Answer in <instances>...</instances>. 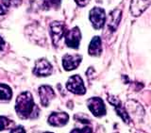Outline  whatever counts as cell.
I'll return each instance as SVG.
<instances>
[{
    "instance_id": "cell-1",
    "label": "cell",
    "mask_w": 151,
    "mask_h": 133,
    "mask_svg": "<svg viewBox=\"0 0 151 133\" xmlns=\"http://www.w3.org/2000/svg\"><path fill=\"white\" fill-rule=\"evenodd\" d=\"M15 110L19 117H21L22 119L36 117L34 112L38 114V109L33 101L32 96L28 92L22 93L20 96H18L16 98Z\"/></svg>"
},
{
    "instance_id": "cell-2",
    "label": "cell",
    "mask_w": 151,
    "mask_h": 133,
    "mask_svg": "<svg viewBox=\"0 0 151 133\" xmlns=\"http://www.w3.org/2000/svg\"><path fill=\"white\" fill-rule=\"evenodd\" d=\"M90 21L93 24V26L96 29H100L103 27L106 21V13L102 8L96 7L91 9L90 12Z\"/></svg>"
},
{
    "instance_id": "cell-3",
    "label": "cell",
    "mask_w": 151,
    "mask_h": 133,
    "mask_svg": "<svg viewBox=\"0 0 151 133\" xmlns=\"http://www.w3.org/2000/svg\"><path fill=\"white\" fill-rule=\"evenodd\" d=\"M66 88H67L68 91L75 94H80L81 96V94H84L86 93L83 80L78 75H75L69 78L67 83H66Z\"/></svg>"
},
{
    "instance_id": "cell-4",
    "label": "cell",
    "mask_w": 151,
    "mask_h": 133,
    "mask_svg": "<svg viewBox=\"0 0 151 133\" xmlns=\"http://www.w3.org/2000/svg\"><path fill=\"white\" fill-rule=\"evenodd\" d=\"M88 108L94 116L101 117L106 114V107L99 97H92L88 100Z\"/></svg>"
},
{
    "instance_id": "cell-5",
    "label": "cell",
    "mask_w": 151,
    "mask_h": 133,
    "mask_svg": "<svg viewBox=\"0 0 151 133\" xmlns=\"http://www.w3.org/2000/svg\"><path fill=\"white\" fill-rule=\"evenodd\" d=\"M65 25L63 22L55 21L51 24L50 26V32H51V38L53 41V44L55 45H58V42L65 34Z\"/></svg>"
},
{
    "instance_id": "cell-6",
    "label": "cell",
    "mask_w": 151,
    "mask_h": 133,
    "mask_svg": "<svg viewBox=\"0 0 151 133\" xmlns=\"http://www.w3.org/2000/svg\"><path fill=\"white\" fill-rule=\"evenodd\" d=\"M52 65L45 59H40L36 61L33 73L38 77H46L52 73Z\"/></svg>"
},
{
    "instance_id": "cell-7",
    "label": "cell",
    "mask_w": 151,
    "mask_h": 133,
    "mask_svg": "<svg viewBox=\"0 0 151 133\" xmlns=\"http://www.w3.org/2000/svg\"><path fill=\"white\" fill-rule=\"evenodd\" d=\"M81 39V33L78 27H74L65 34V42L69 47L77 49Z\"/></svg>"
},
{
    "instance_id": "cell-8",
    "label": "cell",
    "mask_w": 151,
    "mask_h": 133,
    "mask_svg": "<svg viewBox=\"0 0 151 133\" xmlns=\"http://www.w3.org/2000/svg\"><path fill=\"white\" fill-rule=\"evenodd\" d=\"M151 0H131L130 12L133 16H139L150 5Z\"/></svg>"
},
{
    "instance_id": "cell-9",
    "label": "cell",
    "mask_w": 151,
    "mask_h": 133,
    "mask_svg": "<svg viewBox=\"0 0 151 133\" xmlns=\"http://www.w3.org/2000/svg\"><path fill=\"white\" fill-rule=\"evenodd\" d=\"M82 60V57L79 55H65L63 59V65L66 71L74 70L79 65L80 61Z\"/></svg>"
},
{
    "instance_id": "cell-10",
    "label": "cell",
    "mask_w": 151,
    "mask_h": 133,
    "mask_svg": "<svg viewBox=\"0 0 151 133\" xmlns=\"http://www.w3.org/2000/svg\"><path fill=\"white\" fill-rule=\"evenodd\" d=\"M39 96H40V100L42 106H48L51 99H53L55 96V92L50 86L47 85H44L39 88Z\"/></svg>"
},
{
    "instance_id": "cell-11",
    "label": "cell",
    "mask_w": 151,
    "mask_h": 133,
    "mask_svg": "<svg viewBox=\"0 0 151 133\" xmlns=\"http://www.w3.org/2000/svg\"><path fill=\"white\" fill-rule=\"evenodd\" d=\"M69 116L66 112H53L48 118V123L53 127H63L67 124Z\"/></svg>"
},
{
    "instance_id": "cell-12",
    "label": "cell",
    "mask_w": 151,
    "mask_h": 133,
    "mask_svg": "<svg viewBox=\"0 0 151 133\" xmlns=\"http://www.w3.org/2000/svg\"><path fill=\"white\" fill-rule=\"evenodd\" d=\"M108 100H109V102H110L112 106H114L115 110H116V112L118 113V115H119L126 123L129 124L130 119H129V115H127V111L125 110L124 106L122 105V103H121V101L119 100V99H118L117 97H115V96H109Z\"/></svg>"
},
{
    "instance_id": "cell-13",
    "label": "cell",
    "mask_w": 151,
    "mask_h": 133,
    "mask_svg": "<svg viewBox=\"0 0 151 133\" xmlns=\"http://www.w3.org/2000/svg\"><path fill=\"white\" fill-rule=\"evenodd\" d=\"M102 52V45L100 37L96 36L93 37L89 45V54L91 56L97 57L101 54Z\"/></svg>"
},
{
    "instance_id": "cell-14",
    "label": "cell",
    "mask_w": 151,
    "mask_h": 133,
    "mask_svg": "<svg viewBox=\"0 0 151 133\" xmlns=\"http://www.w3.org/2000/svg\"><path fill=\"white\" fill-rule=\"evenodd\" d=\"M121 11L120 9H114L112 12L110 13V19H109V23H108V27L111 30L114 31L118 25L120 23V19H121Z\"/></svg>"
},
{
    "instance_id": "cell-15",
    "label": "cell",
    "mask_w": 151,
    "mask_h": 133,
    "mask_svg": "<svg viewBox=\"0 0 151 133\" xmlns=\"http://www.w3.org/2000/svg\"><path fill=\"white\" fill-rule=\"evenodd\" d=\"M12 96V89L6 84H0V100H9Z\"/></svg>"
},
{
    "instance_id": "cell-16",
    "label": "cell",
    "mask_w": 151,
    "mask_h": 133,
    "mask_svg": "<svg viewBox=\"0 0 151 133\" xmlns=\"http://www.w3.org/2000/svg\"><path fill=\"white\" fill-rule=\"evenodd\" d=\"M12 124H13V122L8 119L7 117L0 116V130H5V129H9V127H12Z\"/></svg>"
},
{
    "instance_id": "cell-17",
    "label": "cell",
    "mask_w": 151,
    "mask_h": 133,
    "mask_svg": "<svg viewBox=\"0 0 151 133\" xmlns=\"http://www.w3.org/2000/svg\"><path fill=\"white\" fill-rule=\"evenodd\" d=\"M61 0H46V5L51 8H59Z\"/></svg>"
},
{
    "instance_id": "cell-18",
    "label": "cell",
    "mask_w": 151,
    "mask_h": 133,
    "mask_svg": "<svg viewBox=\"0 0 151 133\" xmlns=\"http://www.w3.org/2000/svg\"><path fill=\"white\" fill-rule=\"evenodd\" d=\"M71 133H92V129L90 127H85L83 129H75L71 131Z\"/></svg>"
},
{
    "instance_id": "cell-19",
    "label": "cell",
    "mask_w": 151,
    "mask_h": 133,
    "mask_svg": "<svg viewBox=\"0 0 151 133\" xmlns=\"http://www.w3.org/2000/svg\"><path fill=\"white\" fill-rule=\"evenodd\" d=\"M1 1L6 5L7 7H9V6H15V5H18L21 2V0H1Z\"/></svg>"
},
{
    "instance_id": "cell-20",
    "label": "cell",
    "mask_w": 151,
    "mask_h": 133,
    "mask_svg": "<svg viewBox=\"0 0 151 133\" xmlns=\"http://www.w3.org/2000/svg\"><path fill=\"white\" fill-rule=\"evenodd\" d=\"M11 133H26V131H25V129H24L22 126H19V127H14Z\"/></svg>"
},
{
    "instance_id": "cell-21",
    "label": "cell",
    "mask_w": 151,
    "mask_h": 133,
    "mask_svg": "<svg viewBox=\"0 0 151 133\" xmlns=\"http://www.w3.org/2000/svg\"><path fill=\"white\" fill-rule=\"evenodd\" d=\"M7 11H8V7L2 1H0V15L5 14L7 12Z\"/></svg>"
},
{
    "instance_id": "cell-22",
    "label": "cell",
    "mask_w": 151,
    "mask_h": 133,
    "mask_svg": "<svg viewBox=\"0 0 151 133\" xmlns=\"http://www.w3.org/2000/svg\"><path fill=\"white\" fill-rule=\"evenodd\" d=\"M76 3H77L78 6L80 7H84V6H86V5L91 1V0H75Z\"/></svg>"
},
{
    "instance_id": "cell-23",
    "label": "cell",
    "mask_w": 151,
    "mask_h": 133,
    "mask_svg": "<svg viewBox=\"0 0 151 133\" xmlns=\"http://www.w3.org/2000/svg\"><path fill=\"white\" fill-rule=\"evenodd\" d=\"M4 47V41L1 37H0V50H2Z\"/></svg>"
},
{
    "instance_id": "cell-24",
    "label": "cell",
    "mask_w": 151,
    "mask_h": 133,
    "mask_svg": "<svg viewBox=\"0 0 151 133\" xmlns=\"http://www.w3.org/2000/svg\"><path fill=\"white\" fill-rule=\"evenodd\" d=\"M45 133H52V132H45Z\"/></svg>"
}]
</instances>
